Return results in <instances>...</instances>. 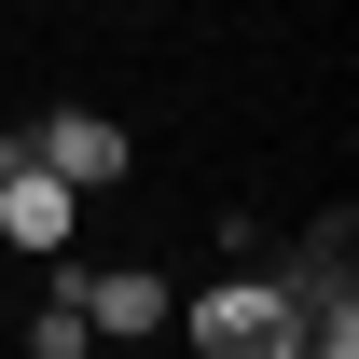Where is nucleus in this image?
<instances>
[{"mask_svg": "<svg viewBox=\"0 0 359 359\" xmlns=\"http://www.w3.org/2000/svg\"><path fill=\"white\" fill-rule=\"evenodd\" d=\"M69 222H83V194H69V180H42V166L0 180V235H14V249H42V263H55V249H69Z\"/></svg>", "mask_w": 359, "mask_h": 359, "instance_id": "obj_4", "label": "nucleus"}, {"mask_svg": "<svg viewBox=\"0 0 359 359\" xmlns=\"http://www.w3.org/2000/svg\"><path fill=\"white\" fill-rule=\"evenodd\" d=\"M304 290L318 276H222V290H180L166 332H194V359H290L304 346Z\"/></svg>", "mask_w": 359, "mask_h": 359, "instance_id": "obj_1", "label": "nucleus"}, {"mask_svg": "<svg viewBox=\"0 0 359 359\" xmlns=\"http://www.w3.org/2000/svg\"><path fill=\"white\" fill-rule=\"evenodd\" d=\"M28 359H97L83 304H69V276H55V290H42V318H28Z\"/></svg>", "mask_w": 359, "mask_h": 359, "instance_id": "obj_5", "label": "nucleus"}, {"mask_svg": "<svg viewBox=\"0 0 359 359\" xmlns=\"http://www.w3.org/2000/svg\"><path fill=\"white\" fill-rule=\"evenodd\" d=\"M69 304H83V332H111V346H138V332H166L180 290L152 263H111V276H69Z\"/></svg>", "mask_w": 359, "mask_h": 359, "instance_id": "obj_2", "label": "nucleus"}, {"mask_svg": "<svg viewBox=\"0 0 359 359\" xmlns=\"http://www.w3.org/2000/svg\"><path fill=\"white\" fill-rule=\"evenodd\" d=\"M0 180H28V138H14V125H0Z\"/></svg>", "mask_w": 359, "mask_h": 359, "instance_id": "obj_6", "label": "nucleus"}, {"mask_svg": "<svg viewBox=\"0 0 359 359\" xmlns=\"http://www.w3.org/2000/svg\"><path fill=\"white\" fill-rule=\"evenodd\" d=\"M28 166L69 180V194H97V180H125V125L111 111H55V125H28Z\"/></svg>", "mask_w": 359, "mask_h": 359, "instance_id": "obj_3", "label": "nucleus"}]
</instances>
